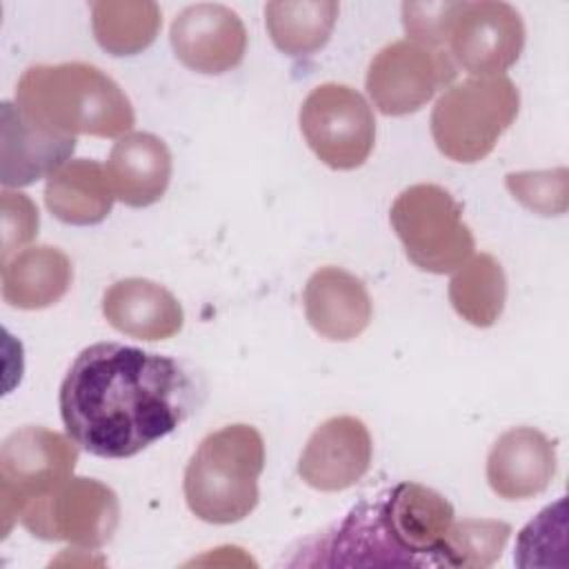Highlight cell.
<instances>
[{"label": "cell", "instance_id": "2e32d148", "mask_svg": "<svg viewBox=\"0 0 569 569\" xmlns=\"http://www.w3.org/2000/svg\"><path fill=\"white\" fill-rule=\"evenodd\" d=\"M307 322L327 340L358 338L371 322L373 305L360 278L340 267H320L302 291Z\"/></svg>", "mask_w": 569, "mask_h": 569}, {"label": "cell", "instance_id": "277c9868", "mask_svg": "<svg viewBox=\"0 0 569 569\" xmlns=\"http://www.w3.org/2000/svg\"><path fill=\"white\" fill-rule=\"evenodd\" d=\"M520 111V93L507 76H471L451 84L431 111V138L453 162L487 158Z\"/></svg>", "mask_w": 569, "mask_h": 569}, {"label": "cell", "instance_id": "5bb4252c", "mask_svg": "<svg viewBox=\"0 0 569 569\" xmlns=\"http://www.w3.org/2000/svg\"><path fill=\"white\" fill-rule=\"evenodd\" d=\"M0 182L27 187L49 178L76 151V138L47 131L22 116L16 102L0 104Z\"/></svg>", "mask_w": 569, "mask_h": 569}, {"label": "cell", "instance_id": "5b68a950", "mask_svg": "<svg viewBox=\"0 0 569 569\" xmlns=\"http://www.w3.org/2000/svg\"><path fill=\"white\" fill-rule=\"evenodd\" d=\"M389 220L407 258L422 271L451 273L476 249L462 207L440 184L407 187L391 204Z\"/></svg>", "mask_w": 569, "mask_h": 569}, {"label": "cell", "instance_id": "4fadbf2b", "mask_svg": "<svg viewBox=\"0 0 569 569\" xmlns=\"http://www.w3.org/2000/svg\"><path fill=\"white\" fill-rule=\"evenodd\" d=\"M371 436L356 416H333L309 436L300 458L298 476L318 491H345L371 467Z\"/></svg>", "mask_w": 569, "mask_h": 569}, {"label": "cell", "instance_id": "9a60e30c", "mask_svg": "<svg viewBox=\"0 0 569 569\" xmlns=\"http://www.w3.org/2000/svg\"><path fill=\"white\" fill-rule=\"evenodd\" d=\"M556 473V447L533 427H513L498 436L487 456V482L505 500L542 493Z\"/></svg>", "mask_w": 569, "mask_h": 569}, {"label": "cell", "instance_id": "ba28073f", "mask_svg": "<svg viewBox=\"0 0 569 569\" xmlns=\"http://www.w3.org/2000/svg\"><path fill=\"white\" fill-rule=\"evenodd\" d=\"M298 122L309 149L331 169H356L373 151L376 118L353 87L318 84L305 98Z\"/></svg>", "mask_w": 569, "mask_h": 569}, {"label": "cell", "instance_id": "52a82bcc", "mask_svg": "<svg viewBox=\"0 0 569 569\" xmlns=\"http://www.w3.org/2000/svg\"><path fill=\"white\" fill-rule=\"evenodd\" d=\"M18 522L40 540L100 549L118 529L120 502L104 482L71 476L49 493L27 502Z\"/></svg>", "mask_w": 569, "mask_h": 569}, {"label": "cell", "instance_id": "484cf974", "mask_svg": "<svg viewBox=\"0 0 569 569\" xmlns=\"http://www.w3.org/2000/svg\"><path fill=\"white\" fill-rule=\"evenodd\" d=\"M509 193L529 211L538 216H560L567 211V169L547 171H516L505 176Z\"/></svg>", "mask_w": 569, "mask_h": 569}, {"label": "cell", "instance_id": "8992f818", "mask_svg": "<svg viewBox=\"0 0 569 569\" xmlns=\"http://www.w3.org/2000/svg\"><path fill=\"white\" fill-rule=\"evenodd\" d=\"M78 445L47 427H20L0 449V531L9 536L22 507L71 478Z\"/></svg>", "mask_w": 569, "mask_h": 569}, {"label": "cell", "instance_id": "4316f807", "mask_svg": "<svg viewBox=\"0 0 569 569\" xmlns=\"http://www.w3.org/2000/svg\"><path fill=\"white\" fill-rule=\"evenodd\" d=\"M462 2H405L402 4V27L407 40L431 47L447 49L449 31Z\"/></svg>", "mask_w": 569, "mask_h": 569}, {"label": "cell", "instance_id": "6da1fadb", "mask_svg": "<svg viewBox=\"0 0 569 569\" xmlns=\"http://www.w3.org/2000/svg\"><path fill=\"white\" fill-rule=\"evenodd\" d=\"M204 398L178 360L96 342L71 362L58 393L67 436L98 458H131L178 429Z\"/></svg>", "mask_w": 569, "mask_h": 569}, {"label": "cell", "instance_id": "7c38bea8", "mask_svg": "<svg viewBox=\"0 0 569 569\" xmlns=\"http://www.w3.org/2000/svg\"><path fill=\"white\" fill-rule=\"evenodd\" d=\"M378 500L387 529L409 567H442L440 545L453 522L451 502L418 482H398Z\"/></svg>", "mask_w": 569, "mask_h": 569}, {"label": "cell", "instance_id": "83f0119b", "mask_svg": "<svg viewBox=\"0 0 569 569\" xmlns=\"http://www.w3.org/2000/svg\"><path fill=\"white\" fill-rule=\"evenodd\" d=\"M2 262L18 253V249L31 242L38 233V209L29 196L20 191L2 189Z\"/></svg>", "mask_w": 569, "mask_h": 569}, {"label": "cell", "instance_id": "e0dca14e", "mask_svg": "<svg viewBox=\"0 0 569 569\" xmlns=\"http://www.w3.org/2000/svg\"><path fill=\"white\" fill-rule=\"evenodd\" d=\"M102 316L116 331L147 342L173 338L184 325L178 298L147 278L113 282L102 296Z\"/></svg>", "mask_w": 569, "mask_h": 569}, {"label": "cell", "instance_id": "30bf717a", "mask_svg": "<svg viewBox=\"0 0 569 569\" xmlns=\"http://www.w3.org/2000/svg\"><path fill=\"white\" fill-rule=\"evenodd\" d=\"M447 47L456 67L471 76H502L522 53L525 22L507 2H462Z\"/></svg>", "mask_w": 569, "mask_h": 569}, {"label": "cell", "instance_id": "8fae6325", "mask_svg": "<svg viewBox=\"0 0 569 569\" xmlns=\"http://www.w3.org/2000/svg\"><path fill=\"white\" fill-rule=\"evenodd\" d=\"M169 40L176 58L204 76L231 71L247 53V29L240 16L216 2L182 9L171 22Z\"/></svg>", "mask_w": 569, "mask_h": 569}, {"label": "cell", "instance_id": "d4e9b609", "mask_svg": "<svg viewBox=\"0 0 569 569\" xmlns=\"http://www.w3.org/2000/svg\"><path fill=\"white\" fill-rule=\"evenodd\" d=\"M565 498L545 507L520 533L516 540L513 560L518 567H551V551H565L567 533V511Z\"/></svg>", "mask_w": 569, "mask_h": 569}, {"label": "cell", "instance_id": "603a6c76", "mask_svg": "<svg viewBox=\"0 0 569 569\" xmlns=\"http://www.w3.org/2000/svg\"><path fill=\"white\" fill-rule=\"evenodd\" d=\"M449 302L456 313L473 327H491L507 302V278L491 253L465 260L449 280Z\"/></svg>", "mask_w": 569, "mask_h": 569}, {"label": "cell", "instance_id": "cb8c5ba5", "mask_svg": "<svg viewBox=\"0 0 569 569\" xmlns=\"http://www.w3.org/2000/svg\"><path fill=\"white\" fill-rule=\"evenodd\" d=\"M509 536L511 527L502 520L465 518L451 522L440 545V562L442 567L462 569L491 567L500 558Z\"/></svg>", "mask_w": 569, "mask_h": 569}, {"label": "cell", "instance_id": "7a4b0ae2", "mask_svg": "<svg viewBox=\"0 0 569 569\" xmlns=\"http://www.w3.org/2000/svg\"><path fill=\"white\" fill-rule=\"evenodd\" d=\"M16 107L33 124L62 136L122 138L136 124L120 84L89 62L33 64L16 84Z\"/></svg>", "mask_w": 569, "mask_h": 569}, {"label": "cell", "instance_id": "ffe728a7", "mask_svg": "<svg viewBox=\"0 0 569 569\" xmlns=\"http://www.w3.org/2000/svg\"><path fill=\"white\" fill-rule=\"evenodd\" d=\"M113 200L104 167L87 158L67 160L44 184V204L64 224H98L111 213Z\"/></svg>", "mask_w": 569, "mask_h": 569}, {"label": "cell", "instance_id": "9c48e42d", "mask_svg": "<svg viewBox=\"0 0 569 569\" xmlns=\"http://www.w3.org/2000/svg\"><path fill=\"white\" fill-rule=\"evenodd\" d=\"M456 73L458 67L449 49L396 40L373 56L365 87L380 113L407 116L422 109L438 89L451 84Z\"/></svg>", "mask_w": 569, "mask_h": 569}, {"label": "cell", "instance_id": "44dd1931", "mask_svg": "<svg viewBox=\"0 0 569 569\" xmlns=\"http://www.w3.org/2000/svg\"><path fill=\"white\" fill-rule=\"evenodd\" d=\"M338 11L340 4L333 0L267 2L264 24L276 49L287 56H309L329 42Z\"/></svg>", "mask_w": 569, "mask_h": 569}, {"label": "cell", "instance_id": "3957f363", "mask_svg": "<svg viewBox=\"0 0 569 569\" xmlns=\"http://www.w3.org/2000/svg\"><path fill=\"white\" fill-rule=\"evenodd\" d=\"M264 440L251 425L211 431L187 462L182 491L191 513L211 525L244 520L258 505Z\"/></svg>", "mask_w": 569, "mask_h": 569}, {"label": "cell", "instance_id": "d6986e66", "mask_svg": "<svg viewBox=\"0 0 569 569\" xmlns=\"http://www.w3.org/2000/svg\"><path fill=\"white\" fill-rule=\"evenodd\" d=\"M73 264L51 244H36L2 262V298L16 309H44L56 305L71 287Z\"/></svg>", "mask_w": 569, "mask_h": 569}, {"label": "cell", "instance_id": "7402d4cb", "mask_svg": "<svg viewBox=\"0 0 569 569\" xmlns=\"http://www.w3.org/2000/svg\"><path fill=\"white\" fill-rule=\"evenodd\" d=\"M162 27V13L149 0L91 2V29L96 42L111 56H136L153 44Z\"/></svg>", "mask_w": 569, "mask_h": 569}, {"label": "cell", "instance_id": "ac0fdd59", "mask_svg": "<svg viewBox=\"0 0 569 569\" xmlns=\"http://www.w3.org/2000/svg\"><path fill=\"white\" fill-rule=\"evenodd\" d=\"M171 151L153 133L133 131L113 144L107 158V180L113 196L133 209L158 202L171 180Z\"/></svg>", "mask_w": 569, "mask_h": 569}]
</instances>
